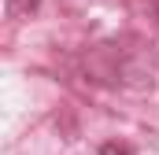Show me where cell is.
<instances>
[{"label": "cell", "mask_w": 159, "mask_h": 155, "mask_svg": "<svg viewBox=\"0 0 159 155\" xmlns=\"http://www.w3.org/2000/svg\"><path fill=\"white\" fill-rule=\"evenodd\" d=\"M41 0H7V15L15 19V15H30V11H37Z\"/></svg>", "instance_id": "cell-1"}, {"label": "cell", "mask_w": 159, "mask_h": 155, "mask_svg": "<svg viewBox=\"0 0 159 155\" xmlns=\"http://www.w3.org/2000/svg\"><path fill=\"white\" fill-rule=\"evenodd\" d=\"M100 155H133V148H129V144H122V140H111V144H104V148H100Z\"/></svg>", "instance_id": "cell-2"}]
</instances>
